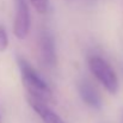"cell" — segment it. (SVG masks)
<instances>
[{
	"label": "cell",
	"mask_w": 123,
	"mask_h": 123,
	"mask_svg": "<svg viewBox=\"0 0 123 123\" xmlns=\"http://www.w3.org/2000/svg\"><path fill=\"white\" fill-rule=\"evenodd\" d=\"M17 63L22 75V80L28 91V94L42 99L47 103L53 102L54 100L53 92L48 82L41 77V74L22 56L17 57Z\"/></svg>",
	"instance_id": "6da1fadb"
},
{
	"label": "cell",
	"mask_w": 123,
	"mask_h": 123,
	"mask_svg": "<svg viewBox=\"0 0 123 123\" xmlns=\"http://www.w3.org/2000/svg\"><path fill=\"white\" fill-rule=\"evenodd\" d=\"M88 68L93 77L111 94L118 92V78L114 68L100 56L93 55L88 59Z\"/></svg>",
	"instance_id": "7a4b0ae2"
},
{
	"label": "cell",
	"mask_w": 123,
	"mask_h": 123,
	"mask_svg": "<svg viewBox=\"0 0 123 123\" xmlns=\"http://www.w3.org/2000/svg\"><path fill=\"white\" fill-rule=\"evenodd\" d=\"M30 31V11L26 0H16V16L13 34L18 40H24Z\"/></svg>",
	"instance_id": "3957f363"
},
{
	"label": "cell",
	"mask_w": 123,
	"mask_h": 123,
	"mask_svg": "<svg viewBox=\"0 0 123 123\" xmlns=\"http://www.w3.org/2000/svg\"><path fill=\"white\" fill-rule=\"evenodd\" d=\"M38 47H40V55L43 63L48 67H55L57 63L56 47H55V41L53 35L48 30H43L40 34Z\"/></svg>",
	"instance_id": "277c9868"
},
{
	"label": "cell",
	"mask_w": 123,
	"mask_h": 123,
	"mask_svg": "<svg viewBox=\"0 0 123 123\" xmlns=\"http://www.w3.org/2000/svg\"><path fill=\"white\" fill-rule=\"evenodd\" d=\"M28 103L43 123H65L63 120L54 110H51L48 106L47 102L28 94Z\"/></svg>",
	"instance_id": "5b68a950"
},
{
	"label": "cell",
	"mask_w": 123,
	"mask_h": 123,
	"mask_svg": "<svg viewBox=\"0 0 123 123\" xmlns=\"http://www.w3.org/2000/svg\"><path fill=\"white\" fill-rule=\"evenodd\" d=\"M79 94L81 99L91 108L93 109H100L102 108V97L99 92L96 90V87L87 80H81L78 85Z\"/></svg>",
	"instance_id": "8992f818"
},
{
	"label": "cell",
	"mask_w": 123,
	"mask_h": 123,
	"mask_svg": "<svg viewBox=\"0 0 123 123\" xmlns=\"http://www.w3.org/2000/svg\"><path fill=\"white\" fill-rule=\"evenodd\" d=\"M32 5V7L41 14L47 13L49 8V0H29Z\"/></svg>",
	"instance_id": "52a82bcc"
},
{
	"label": "cell",
	"mask_w": 123,
	"mask_h": 123,
	"mask_svg": "<svg viewBox=\"0 0 123 123\" xmlns=\"http://www.w3.org/2000/svg\"><path fill=\"white\" fill-rule=\"evenodd\" d=\"M8 47V36L6 32V29L0 25V53H4Z\"/></svg>",
	"instance_id": "ba28073f"
},
{
	"label": "cell",
	"mask_w": 123,
	"mask_h": 123,
	"mask_svg": "<svg viewBox=\"0 0 123 123\" xmlns=\"http://www.w3.org/2000/svg\"><path fill=\"white\" fill-rule=\"evenodd\" d=\"M122 123H123V114H122Z\"/></svg>",
	"instance_id": "9c48e42d"
},
{
	"label": "cell",
	"mask_w": 123,
	"mask_h": 123,
	"mask_svg": "<svg viewBox=\"0 0 123 123\" xmlns=\"http://www.w3.org/2000/svg\"><path fill=\"white\" fill-rule=\"evenodd\" d=\"M0 121H1V118H0Z\"/></svg>",
	"instance_id": "30bf717a"
}]
</instances>
